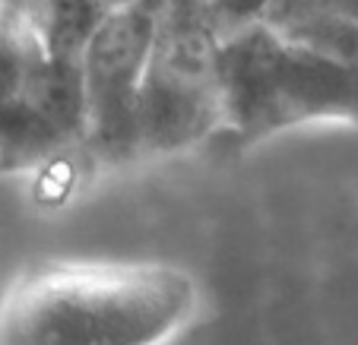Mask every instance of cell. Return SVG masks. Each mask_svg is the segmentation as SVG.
<instances>
[{
    "instance_id": "obj_1",
    "label": "cell",
    "mask_w": 358,
    "mask_h": 345,
    "mask_svg": "<svg viewBox=\"0 0 358 345\" xmlns=\"http://www.w3.org/2000/svg\"><path fill=\"white\" fill-rule=\"evenodd\" d=\"M194 307V285L175 270L51 266L0 301V345H162Z\"/></svg>"
},
{
    "instance_id": "obj_2",
    "label": "cell",
    "mask_w": 358,
    "mask_h": 345,
    "mask_svg": "<svg viewBox=\"0 0 358 345\" xmlns=\"http://www.w3.org/2000/svg\"><path fill=\"white\" fill-rule=\"evenodd\" d=\"M222 124L266 136L311 121L358 124V67L282 38L264 22L219 38Z\"/></svg>"
},
{
    "instance_id": "obj_3",
    "label": "cell",
    "mask_w": 358,
    "mask_h": 345,
    "mask_svg": "<svg viewBox=\"0 0 358 345\" xmlns=\"http://www.w3.org/2000/svg\"><path fill=\"white\" fill-rule=\"evenodd\" d=\"M219 124V35L203 13L184 7L159 10L136 102L140 152L187 149Z\"/></svg>"
},
{
    "instance_id": "obj_4",
    "label": "cell",
    "mask_w": 358,
    "mask_h": 345,
    "mask_svg": "<svg viewBox=\"0 0 358 345\" xmlns=\"http://www.w3.org/2000/svg\"><path fill=\"white\" fill-rule=\"evenodd\" d=\"M156 22L159 13L146 3H115L80 57L83 136L105 159L140 152L136 102Z\"/></svg>"
},
{
    "instance_id": "obj_5",
    "label": "cell",
    "mask_w": 358,
    "mask_h": 345,
    "mask_svg": "<svg viewBox=\"0 0 358 345\" xmlns=\"http://www.w3.org/2000/svg\"><path fill=\"white\" fill-rule=\"evenodd\" d=\"M108 10V0H38L29 22L48 61L80 67L83 51Z\"/></svg>"
},
{
    "instance_id": "obj_6",
    "label": "cell",
    "mask_w": 358,
    "mask_h": 345,
    "mask_svg": "<svg viewBox=\"0 0 358 345\" xmlns=\"http://www.w3.org/2000/svg\"><path fill=\"white\" fill-rule=\"evenodd\" d=\"M270 0H206V22L213 26V32L222 38V35L244 29L250 22H257L260 13L266 10Z\"/></svg>"
},
{
    "instance_id": "obj_7",
    "label": "cell",
    "mask_w": 358,
    "mask_h": 345,
    "mask_svg": "<svg viewBox=\"0 0 358 345\" xmlns=\"http://www.w3.org/2000/svg\"><path fill=\"white\" fill-rule=\"evenodd\" d=\"M38 7V0H0V10H7V13H16V16H32V10Z\"/></svg>"
},
{
    "instance_id": "obj_8",
    "label": "cell",
    "mask_w": 358,
    "mask_h": 345,
    "mask_svg": "<svg viewBox=\"0 0 358 345\" xmlns=\"http://www.w3.org/2000/svg\"><path fill=\"white\" fill-rule=\"evenodd\" d=\"M108 3H111V7H115V3H127V0H108Z\"/></svg>"
}]
</instances>
